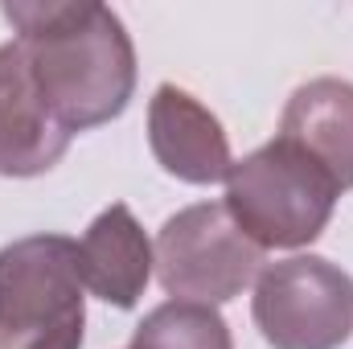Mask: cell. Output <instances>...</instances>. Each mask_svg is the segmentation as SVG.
Wrapping results in <instances>:
<instances>
[{
  "mask_svg": "<svg viewBox=\"0 0 353 349\" xmlns=\"http://www.w3.org/2000/svg\"><path fill=\"white\" fill-rule=\"evenodd\" d=\"M152 267L173 300L214 308L259 279L263 251L234 226L222 201H197L161 226Z\"/></svg>",
  "mask_w": 353,
  "mask_h": 349,
  "instance_id": "obj_4",
  "label": "cell"
},
{
  "mask_svg": "<svg viewBox=\"0 0 353 349\" xmlns=\"http://www.w3.org/2000/svg\"><path fill=\"white\" fill-rule=\"evenodd\" d=\"M341 189L316 161H308L288 140H271L259 152L230 165L226 210L234 226L259 247H308L333 218Z\"/></svg>",
  "mask_w": 353,
  "mask_h": 349,
  "instance_id": "obj_2",
  "label": "cell"
},
{
  "mask_svg": "<svg viewBox=\"0 0 353 349\" xmlns=\"http://www.w3.org/2000/svg\"><path fill=\"white\" fill-rule=\"evenodd\" d=\"M74 132L54 115L33 79V66L21 41L0 46V177H41L50 173Z\"/></svg>",
  "mask_w": 353,
  "mask_h": 349,
  "instance_id": "obj_6",
  "label": "cell"
},
{
  "mask_svg": "<svg viewBox=\"0 0 353 349\" xmlns=\"http://www.w3.org/2000/svg\"><path fill=\"white\" fill-rule=\"evenodd\" d=\"M255 325L275 349H337L353 333V275L321 255L271 263L255 279Z\"/></svg>",
  "mask_w": 353,
  "mask_h": 349,
  "instance_id": "obj_5",
  "label": "cell"
},
{
  "mask_svg": "<svg viewBox=\"0 0 353 349\" xmlns=\"http://www.w3.org/2000/svg\"><path fill=\"white\" fill-rule=\"evenodd\" d=\"M148 144L165 173L189 185H214L230 177V140L210 107H201L189 90L157 87L148 103Z\"/></svg>",
  "mask_w": 353,
  "mask_h": 349,
  "instance_id": "obj_7",
  "label": "cell"
},
{
  "mask_svg": "<svg viewBox=\"0 0 353 349\" xmlns=\"http://www.w3.org/2000/svg\"><path fill=\"white\" fill-rule=\"evenodd\" d=\"M4 21L17 29L33 79L66 132H90L123 115L136 90V50L107 4H4Z\"/></svg>",
  "mask_w": 353,
  "mask_h": 349,
  "instance_id": "obj_1",
  "label": "cell"
},
{
  "mask_svg": "<svg viewBox=\"0 0 353 349\" xmlns=\"http://www.w3.org/2000/svg\"><path fill=\"white\" fill-rule=\"evenodd\" d=\"M128 349H234V341L210 304L169 300L140 321Z\"/></svg>",
  "mask_w": 353,
  "mask_h": 349,
  "instance_id": "obj_10",
  "label": "cell"
},
{
  "mask_svg": "<svg viewBox=\"0 0 353 349\" xmlns=\"http://www.w3.org/2000/svg\"><path fill=\"white\" fill-rule=\"evenodd\" d=\"M279 140L316 161L341 193L353 189V83L345 79L304 83L283 107Z\"/></svg>",
  "mask_w": 353,
  "mask_h": 349,
  "instance_id": "obj_8",
  "label": "cell"
},
{
  "mask_svg": "<svg viewBox=\"0 0 353 349\" xmlns=\"http://www.w3.org/2000/svg\"><path fill=\"white\" fill-rule=\"evenodd\" d=\"M79 275L90 296L115 308H132L152 275V243L128 206L103 210L79 239Z\"/></svg>",
  "mask_w": 353,
  "mask_h": 349,
  "instance_id": "obj_9",
  "label": "cell"
},
{
  "mask_svg": "<svg viewBox=\"0 0 353 349\" xmlns=\"http://www.w3.org/2000/svg\"><path fill=\"white\" fill-rule=\"evenodd\" d=\"M79 243L29 235L0 247V349H83Z\"/></svg>",
  "mask_w": 353,
  "mask_h": 349,
  "instance_id": "obj_3",
  "label": "cell"
}]
</instances>
